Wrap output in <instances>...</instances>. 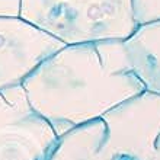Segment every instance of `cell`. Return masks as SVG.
I'll use <instances>...</instances> for the list:
<instances>
[{
	"label": "cell",
	"mask_w": 160,
	"mask_h": 160,
	"mask_svg": "<svg viewBox=\"0 0 160 160\" xmlns=\"http://www.w3.org/2000/svg\"><path fill=\"white\" fill-rule=\"evenodd\" d=\"M21 0H0V18H19Z\"/></svg>",
	"instance_id": "ba28073f"
},
{
	"label": "cell",
	"mask_w": 160,
	"mask_h": 160,
	"mask_svg": "<svg viewBox=\"0 0 160 160\" xmlns=\"http://www.w3.org/2000/svg\"><path fill=\"white\" fill-rule=\"evenodd\" d=\"M64 47L21 18H0V90L21 84L41 61Z\"/></svg>",
	"instance_id": "5b68a950"
},
{
	"label": "cell",
	"mask_w": 160,
	"mask_h": 160,
	"mask_svg": "<svg viewBox=\"0 0 160 160\" xmlns=\"http://www.w3.org/2000/svg\"><path fill=\"white\" fill-rule=\"evenodd\" d=\"M124 47L144 89L160 95V22L137 28L124 41Z\"/></svg>",
	"instance_id": "8992f818"
},
{
	"label": "cell",
	"mask_w": 160,
	"mask_h": 160,
	"mask_svg": "<svg viewBox=\"0 0 160 160\" xmlns=\"http://www.w3.org/2000/svg\"><path fill=\"white\" fill-rule=\"evenodd\" d=\"M19 18L64 45L125 41L137 29L131 0H21Z\"/></svg>",
	"instance_id": "7a4b0ae2"
},
{
	"label": "cell",
	"mask_w": 160,
	"mask_h": 160,
	"mask_svg": "<svg viewBox=\"0 0 160 160\" xmlns=\"http://www.w3.org/2000/svg\"><path fill=\"white\" fill-rule=\"evenodd\" d=\"M29 105L57 135L103 115L144 92L124 41L64 45L22 82Z\"/></svg>",
	"instance_id": "6da1fadb"
},
{
	"label": "cell",
	"mask_w": 160,
	"mask_h": 160,
	"mask_svg": "<svg viewBox=\"0 0 160 160\" xmlns=\"http://www.w3.org/2000/svg\"><path fill=\"white\" fill-rule=\"evenodd\" d=\"M105 135L103 119H93L66 131L37 160H98Z\"/></svg>",
	"instance_id": "52a82bcc"
},
{
	"label": "cell",
	"mask_w": 160,
	"mask_h": 160,
	"mask_svg": "<svg viewBox=\"0 0 160 160\" xmlns=\"http://www.w3.org/2000/svg\"><path fill=\"white\" fill-rule=\"evenodd\" d=\"M157 141H160V135H159V138H157Z\"/></svg>",
	"instance_id": "9c48e42d"
},
{
	"label": "cell",
	"mask_w": 160,
	"mask_h": 160,
	"mask_svg": "<svg viewBox=\"0 0 160 160\" xmlns=\"http://www.w3.org/2000/svg\"><path fill=\"white\" fill-rule=\"evenodd\" d=\"M105 135L98 160H150L160 135V95L148 90L130 98L103 117Z\"/></svg>",
	"instance_id": "3957f363"
},
{
	"label": "cell",
	"mask_w": 160,
	"mask_h": 160,
	"mask_svg": "<svg viewBox=\"0 0 160 160\" xmlns=\"http://www.w3.org/2000/svg\"><path fill=\"white\" fill-rule=\"evenodd\" d=\"M55 138L52 127L29 105L22 84L0 90V160H37Z\"/></svg>",
	"instance_id": "277c9868"
}]
</instances>
